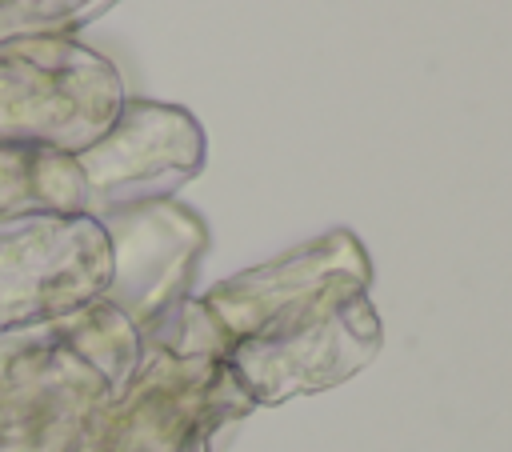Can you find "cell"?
<instances>
[{
    "label": "cell",
    "instance_id": "cell-1",
    "mask_svg": "<svg viewBox=\"0 0 512 452\" xmlns=\"http://www.w3.org/2000/svg\"><path fill=\"white\" fill-rule=\"evenodd\" d=\"M140 364V332L96 300L0 332V452H72Z\"/></svg>",
    "mask_w": 512,
    "mask_h": 452
},
{
    "label": "cell",
    "instance_id": "cell-2",
    "mask_svg": "<svg viewBox=\"0 0 512 452\" xmlns=\"http://www.w3.org/2000/svg\"><path fill=\"white\" fill-rule=\"evenodd\" d=\"M248 412L224 356L140 344L136 372L72 452H224Z\"/></svg>",
    "mask_w": 512,
    "mask_h": 452
},
{
    "label": "cell",
    "instance_id": "cell-3",
    "mask_svg": "<svg viewBox=\"0 0 512 452\" xmlns=\"http://www.w3.org/2000/svg\"><path fill=\"white\" fill-rule=\"evenodd\" d=\"M120 68L80 36L0 40V144L76 156L120 116Z\"/></svg>",
    "mask_w": 512,
    "mask_h": 452
},
{
    "label": "cell",
    "instance_id": "cell-4",
    "mask_svg": "<svg viewBox=\"0 0 512 452\" xmlns=\"http://www.w3.org/2000/svg\"><path fill=\"white\" fill-rule=\"evenodd\" d=\"M380 344L384 324L368 288L344 284L260 336L232 344L224 360L252 408H272L352 380L376 360Z\"/></svg>",
    "mask_w": 512,
    "mask_h": 452
},
{
    "label": "cell",
    "instance_id": "cell-5",
    "mask_svg": "<svg viewBox=\"0 0 512 452\" xmlns=\"http://www.w3.org/2000/svg\"><path fill=\"white\" fill-rule=\"evenodd\" d=\"M108 276V236L88 212L0 224V332L60 320L104 300Z\"/></svg>",
    "mask_w": 512,
    "mask_h": 452
},
{
    "label": "cell",
    "instance_id": "cell-6",
    "mask_svg": "<svg viewBox=\"0 0 512 452\" xmlns=\"http://www.w3.org/2000/svg\"><path fill=\"white\" fill-rule=\"evenodd\" d=\"M72 160L84 180L88 216H100L108 208L176 196L204 172L208 140L188 108L128 96L112 128Z\"/></svg>",
    "mask_w": 512,
    "mask_h": 452
},
{
    "label": "cell",
    "instance_id": "cell-7",
    "mask_svg": "<svg viewBox=\"0 0 512 452\" xmlns=\"http://www.w3.org/2000/svg\"><path fill=\"white\" fill-rule=\"evenodd\" d=\"M96 220L112 252L104 300L140 336H148L168 312H176L192 296L196 268L208 252V224L176 196L108 208Z\"/></svg>",
    "mask_w": 512,
    "mask_h": 452
},
{
    "label": "cell",
    "instance_id": "cell-8",
    "mask_svg": "<svg viewBox=\"0 0 512 452\" xmlns=\"http://www.w3.org/2000/svg\"><path fill=\"white\" fill-rule=\"evenodd\" d=\"M344 284L372 288V256L352 228H328L264 264L212 284L196 300L228 352L232 344L260 336L264 328L312 308L320 296Z\"/></svg>",
    "mask_w": 512,
    "mask_h": 452
},
{
    "label": "cell",
    "instance_id": "cell-9",
    "mask_svg": "<svg viewBox=\"0 0 512 452\" xmlns=\"http://www.w3.org/2000/svg\"><path fill=\"white\" fill-rule=\"evenodd\" d=\"M64 212H88L76 160L60 152L0 144V224Z\"/></svg>",
    "mask_w": 512,
    "mask_h": 452
},
{
    "label": "cell",
    "instance_id": "cell-10",
    "mask_svg": "<svg viewBox=\"0 0 512 452\" xmlns=\"http://www.w3.org/2000/svg\"><path fill=\"white\" fill-rule=\"evenodd\" d=\"M120 0H0V40L80 36Z\"/></svg>",
    "mask_w": 512,
    "mask_h": 452
}]
</instances>
